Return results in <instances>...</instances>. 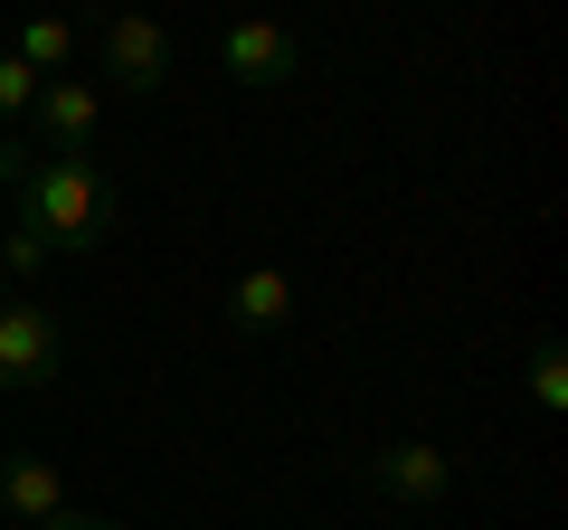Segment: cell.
I'll list each match as a JSON object with an SVG mask.
<instances>
[{"label":"cell","mask_w":568,"mask_h":530,"mask_svg":"<svg viewBox=\"0 0 568 530\" xmlns=\"http://www.w3.org/2000/svg\"><path fill=\"white\" fill-rule=\"evenodd\" d=\"M10 227H29L48 256H95L123 227V190L95 152H39L29 181L10 190Z\"/></svg>","instance_id":"cell-1"},{"label":"cell","mask_w":568,"mask_h":530,"mask_svg":"<svg viewBox=\"0 0 568 530\" xmlns=\"http://www.w3.org/2000/svg\"><path fill=\"white\" fill-rule=\"evenodd\" d=\"M67 369V332L39 294H0V388H48Z\"/></svg>","instance_id":"cell-2"},{"label":"cell","mask_w":568,"mask_h":530,"mask_svg":"<svg viewBox=\"0 0 568 530\" xmlns=\"http://www.w3.org/2000/svg\"><path fill=\"white\" fill-rule=\"evenodd\" d=\"M361 473H369V483H379L398 511H436V502L455 492V455H446V446H426V436L369 446V455H361Z\"/></svg>","instance_id":"cell-3"},{"label":"cell","mask_w":568,"mask_h":530,"mask_svg":"<svg viewBox=\"0 0 568 530\" xmlns=\"http://www.w3.org/2000/svg\"><path fill=\"white\" fill-rule=\"evenodd\" d=\"M95 67L123 85V95H162V85H171V29L142 20V10H123V20H104Z\"/></svg>","instance_id":"cell-4"},{"label":"cell","mask_w":568,"mask_h":530,"mask_svg":"<svg viewBox=\"0 0 568 530\" xmlns=\"http://www.w3.org/2000/svg\"><path fill=\"white\" fill-rule=\"evenodd\" d=\"M29 143L39 152H95V123H104V95L85 77H39V95H29Z\"/></svg>","instance_id":"cell-5"},{"label":"cell","mask_w":568,"mask_h":530,"mask_svg":"<svg viewBox=\"0 0 568 530\" xmlns=\"http://www.w3.org/2000/svg\"><path fill=\"white\" fill-rule=\"evenodd\" d=\"M219 67H227V85H246V95H265V85H284L294 67H304V39L284 20H237L219 39Z\"/></svg>","instance_id":"cell-6"},{"label":"cell","mask_w":568,"mask_h":530,"mask_svg":"<svg viewBox=\"0 0 568 530\" xmlns=\"http://www.w3.org/2000/svg\"><path fill=\"white\" fill-rule=\"evenodd\" d=\"M227 323H237L246 342L284 332V323H294V275H284V265H246L237 285H227Z\"/></svg>","instance_id":"cell-7"},{"label":"cell","mask_w":568,"mask_h":530,"mask_svg":"<svg viewBox=\"0 0 568 530\" xmlns=\"http://www.w3.org/2000/svg\"><path fill=\"white\" fill-rule=\"evenodd\" d=\"M58 502H67V483H58L48 455H0V511H10L20 530H39Z\"/></svg>","instance_id":"cell-8"},{"label":"cell","mask_w":568,"mask_h":530,"mask_svg":"<svg viewBox=\"0 0 568 530\" xmlns=\"http://www.w3.org/2000/svg\"><path fill=\"white\" fill-rule=\"evenodd\" d=\"M10 48H20V58L39 67V77H67V67H77V29H67L58 10H29V20H20V39H10Z\"/></svg>","instance_id":"cell-9"},{"label":"cell","mask_w":568,"mask_h":530,"mask_svg":"<svg viewBox=\"0 0 568 530\" xmlns=\"http://www.w3.org/2000/svg\"><path fill=\"white\" fill-rule=\"evenodd\" d=\"M521 388H530V408H540V417H559V408H568V350H559V342H530Z\"/></svg>","instance_id":"cell-10"},{"label":"cell","mask_w":568,"mask_h":530,"mask_svg":"<svg viewBox=\"0 0 568 530\" xmlns=\"http://www.w3.org/2000/svg\"><path fill=\"white\" fill-rule=\"evenodd\" d=\"M29 95H39V67H29L20 48H0V133L29 114Z\"/></svg>","instance_id":"cell-11"},{"label":"cell","mask_w":568,"mask_h":530,"mask_svg":"<svg viewBox=\"0 0 568 530\" xmlns=\"http://www.w3.org/2000/svg\"><path fill=\"white\" fill-rule=\"evenodd\" d=\"M39 265H48V246L29 237V227H10V218H0V285H29Z\"/></svg>","instance_id":"cell-12"},{"label":"cell","mask_w":568,"mask_h":530,"mask_svg":"<svg viewBox=\"0 0 568 530\" xmlns=\"http://www.w3.org/2000/svg\"><path fill=\"white\" fill-rule=\"evenodd\" d=\"M39 530H123V521H104V511H77V502H58Z\"/></svg>","instance_id":"cell-13"},{"label":"cell","mask_w":568,"mask_h":530,"mask_svg":"<svg viewBox=\"0 0 568 530\" xmlns=\"http://www.w3.org/2000/svg\"><path fill=\"white\" fill-rule=\"evenodd\" d=\"M0 294H10V285H0Z\"/></svg>","instance_id":"cell-14"}]
</instances>
